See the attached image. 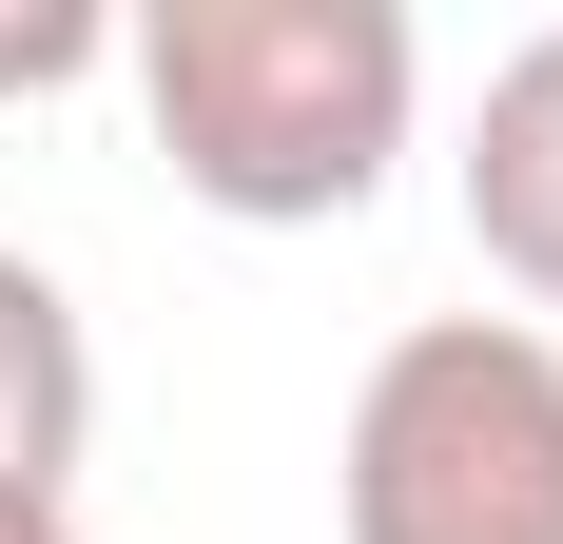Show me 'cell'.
<instances>
[{"mask_svg":"<svg viewBox=\"0 0 563 544\" xmlns=\"http://www.w3.org/2000/svg\"><path fill=\"white\" fill-rule=\"evenodd\" d=\"M117 58H136V117H156L175 195L233 233L369 215L408 156V98H428L408 0H156V20H117Z\"/></svg>","mask_w":563,"mask_h":544,"instance_id":"cell-1","label":"cell"},{"mask_svg":"<svg viewBox=\"0 0 563 544\" xmlns=\"http://www.w3.org/2000/svg\"><path fill=\"white\" fill-rule=\"evenodd\" d=\"M331 525L350 544H563V330L525 312L389 330L331 428Z\"/></svg>","mask_w":563,"mask_h":544,"instance_id":"cell-2","label":"cell"},{"mask_svg":"<svg viewBox=\"0 0 563 544\" xmlns=\"http://www.w3.org/2000/svg\"><path fill=\"white\" fill-rule=\"evenodd\" d=\"M466 233H486V272L525 292V330H563V20L486 78V117H466Z\"/></svg>","mask_w":563,"mask_h":544,"instance_id":"cell-3","label":"cell"},{"mask_svg":"<svg viewBox=\"0 0 563 544\" xmlns=\"http://www.w3.org/2000/svg\"><path fill=\"white\" fill-rule=\"evenodd\" d=\"M98 447V330L20 233H0V505H58Z\"/></svg>","mask_w":563,"mask_h":544,"instance_id":"cell-4","label":"cell"},{"mask_svg":"<svg viewBox=\"0 0 563 544\" xmlns=\"http://www.w3.org/2000/svg\"><path fill=\"white\" fill-rule=\"evenodd\" d=\"M117 20L98 0H0V98H58V78H98Z\"/></svg>","mask_w":563,"mask_h":544,"instance_id":"cell-5","label":"cell"},{"mask_svg":"<svg viewBox=\"0 0 563 544\" xmlns=\"http://www.w3.org/2000/svg\"><path fill=\"white\" fill-rule=\"evenodd\" d=\"M0 544H78V505H0Z\"/></svg>","mask_w":563,"mask_h":544,"instance_id":"cell-6","label":"cell"}]
</instances>
